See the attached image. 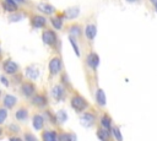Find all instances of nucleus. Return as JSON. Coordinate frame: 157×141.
<instances>
[{"mask_svg": "<svg viewBox=\"0 0 157 141\" xmlns=\"http://www.w3.org/2000/svg\"><path fill=\"white\" fill-rule=\"evenodd\" d=\"M42 40L45 45L55 47L58 44V36L52 28H44V31L42 32Z\"/></svg>", "mask_w": 157, "mask_h": 141, "instance_id": "1", "label": "nucleus"}, {"mask_svg": "<svg viewBox=\"0 0 157 141\" xmlns=\"http://www.w3.org/2000/svg\"><path fill=\"white\" fill-rule=\"evenodd\" d=\"M70 104H71L72 109H74L75 112H77V113L83 112V110L88 107V104H87L86 99H85L82 96H78V94H75V96L71 98Z\"/></svg>", "mask_w": 157, "mask_h": 141, "instance_id": "2", "label": "nucleus"}, {"mask_svg": "<svg viewBox=\"0 0 157 141\" xmlns=\"http://www.w3.org/2000/svg\"><path fill=\"white\" fill-rule=\"evenodd\" d=\"M61 69H63V61H61V59L59 56H54V58H52L49 60V63H48V70H49V74L52 76H55V75L60 74Z\"/></svg>", "mask_w": 157, "mask_h": 141, "instance_id": "3", "label": "nucleus"}, {"mask_svg": "<svg viewBox=\"0 0 157 141\" xmlns=\"http://www.w3.org/2000/svg\"><path fill=\"white\" fill-rule=\"evenodd\" d=\"M86 63H87V66L91 70L96 71L98 69V66H99V56H98V54L94 53V51L88 53L87 56H86Z\"/></svg>", "mask_w": 157, "mask_h": 141, "instance_id": "4", "label": "nucleus"}, {"mask_svg": "<svg viewBox=\"0 0 157 141\" xmlns=\"http://www.w3.org/2000/svg\"><path fill=\"white\" fill-rule=\"evenodd\" d=\"M2 70L5 74L7 75H16L17 71H18V65L11 60V59H6L4 63H2Z\"/></svg>", "mask_w": 157, "mask_h": 141, "instance_id": "5", "label": "nucleus"}, {"mask_svg": "<svg viewBox=\"0 0 157 141\" xmlns=\"http://www.w3.org/2000/svg\"><path fill=\"white\" fill-rule=\"evenodd\" d=\"M48 21L43 15H33L31 17V25L33 28H45Z\"/></svg>", "mask_w": 157, "mask_h": 141, "instance_id": "6", "label": "nucleus"}, {"mask_svg": "<svg viewBox=\"0 0 157 141\" xmlns=\"http://www.w3.org/2000/svg\"><path fill=\"white\" fill-rule=\"evenodd\" d=\"M80 121H81V124H82L83 126L90 128V126H92V125L94 124V121H96V116H94L93 113H91V112H86V113H83V114L81 115Z\"/></svg>", "mask_w": 157, "mask_h": 141, "instance_id": "7", "label": "nucleus"}, {"mask_svg": "<svg viewBox=\"0 0 157 141\" xmlns=\"http://www.w3.org/2000/svg\"><path fill=\"white\" fill-rule=\"evenodd\" d=\"M83 33H85L86 39L90 40V42H92L96 38V34H97V27H96V25L94 23H87L86 27H85Z\"/></svg>", "mask_w": 157, "mask_h": 141, "instance_id": "8", "label": "nucleus"}, {"mask_svg": "<svg viewBox=\"0 0 157 141\" xmlns=\"http://www.w3.org/2000/svg\"><path fill=\"white\" fill-rule=\"evenodd\" d=\"M21 91H22V94L25 97L29 98V97H33V94L36 92V87L31 82H23L22 86H21Z\"/></svg>", "mask_w": 157, "mask_h": 141, "instance_id": "9", "label": "nucleus"}, {"mask_svg": "<svg viewBox=\"0 0 157 141\" xmlns=\"http://www.w3.org/2000/svg\"><path fill=\"white\" fill-rule=\"evenodd\" d=\"M52 96L55 101H63L65 98V90L63 85H55L52 90Z\"/></svg>", "mask_w": 157, "mask_h": 141, "instance_id": "10", "label": "nucleus"}, {"mask_svg": "<svg viewBox=\"0 0 157 141\" xmlns=\"http://www.w3.org/2000/svg\"><path fill=\"white\" fill-rule=\"evenodd\" d=\"M2 9L6 12H16L18 10V4L15 0H2Z\"/></svg>", "mask_w": 157, "mask_h": 141, "instance_id": "11", "label": "nucleus"}, {"mask_svg": "<svg viewBox=\"0 0 157 141\" xmlns=\"http://www.w3.org/2000/svg\"><path fill=\"white\" fill-rule=\"evenodd\" d=\"M16 103H17V98H16L13 94H6V96L4 97L2 104H4L5 108L11 109V108H13V107L16 105Z\"/></svg>", "mask_w": 157, "mask_h": 141, "instance_id": "12", "label": "nucleus"}, {"mask_svg": "<svg viewBox=\"0 0 157 141\" xmlns=\"http://www.w3.org/2000/svg\"><path fill=\"white\" fill-rule=\"evenodd\" d=\"M32 125L36 130H42L43 126H44V118L40 115V114H34L33 115V119H32Z\"/></svg>", "mask_w": 157, "mask_h": 141, "instance_id": "13", "label": "nucleus"}, {"mask_svg": "<svg viewBox=\"0 0 157 141\" xmlns=\"http://www.w3.org/2000/svg\"><path fill=\"white\" fill-rule=\"evenodd\" d=\"M37 9H38L39 11H42L43 13H45V15H52V13L55 12L54 6L50 5V4H47V2H40V4H38V5H37Z\"/></svg>", "mask_w": 157, "mask_h": 141, "instance_id": "14", "label": "nucleus"}, {"mask_svg": "<svg viewBox=\"0 0 157 141\" xmlns=\"http://www.w3.org/2000/svg\"><path fill=\"white\" fill-rule=\"evenodd\" d=\"M96 102L99 107H105V103H107V99H105V93L102 88H98L96 91Z\"/></svg>", "mask_w": 157, "mask_h": 141, "instance_id": "15", "label": "nucleus"}, {"mask_svg": "<svg viewBox=\"0 0 157 141\" xmlns=\"http://www.w3.org/2000/svg\"><path fill=\"white\" fill-rule=\"evenodd\" d=\"M32 103H33V105H36V107L44 108V107L47 105V98H45L43 94H36V96H33V98H32Z\"/></svg>", "mask_w": 157, "mask_h": 141, "instance_id": "16", "label": "nucleus"}, {"mask_svg": "<svg viewBox=\"0 0 157 141\" xmlns=\"http://www.w3.org/2000/svg\"><path fill=\"white\" fill-rule=\"evenodd\" d=\"M43 141H58V134L54 130H45L42 134Z\"/></svg>", "mask_w": 157, "mask_h": 141, "instance_id": "17", "label": "nucleus"}, {"mask_svg": "<svg viewBox=\"0 0 157 141\" xmlns=\"http://www.w3.org/2000/svg\"><path fill=\"white\" fill-rule=\"evenodd\" d=\"M81 33H82V31H81V26L80 25H71L70 26V28H69L70 37H72L75 39H78L81 37Z\"/></svg>", "mask_w": 157, "mask_h": 141, "instance_id": "18", "label": "nucleus"}, {"mask_svg": "<svg viewBox=\"0 0 157 141\" xmlns=\"http://www.w3.org/2000/svg\"><path fill=\"white\" fill-rule=\"evenodd\" d=\"M26 76L28 77V78H31V80H36V78H38V76H39V70H38V67L37 66H28L27 69H26Z\"/></svg>", "mask_w": 157, "mask_h": 141, "instance_id": "19", "label": "nucleus"}, {"mask_svg": "<svg viewBox=\"0 0 157 141\" xmlns=\"http://www.w3.org/2000/svg\"><path fill=\"white\" fill-rule=\"evenodd\" d=\"M97 137L101 141H109V139H110V130L104 129V128H99L97 130Z\"/></svg>", "mask_w": 157, "mask_h": 141, "instance_id": "20", "label": "nucleus"}, {"mask_svg": "<svg viewBox=\"0 0 157 141\" xmlns=\"http://www.w3.org/2000/svg\"><path fill=\"white\" fill-rule=\"evenodd\" d=\"M15 118L18 120V121H25L27 118H28V110L26 108H20L16 110L15 113Z\"/></svg>", "mask_w": 157, "mask_h": 141, "instance_id": "21", "label": "nucleus"}, {"mask_svg": "<svg viewBox=\"0 0 157 141\" xmlns=\"http://www.w3.org/2000/svg\"><path fill=\"white\" fill-rule=\"evenodd\" d=\"M50 23H52V27L55 28V29H63V18H60L58 15L55 17H50Z\"/></svg>", "mask_w": 157, "mask_h": 141, "instance_id": "22", "label": "nucleus"}, {"mask_svg": "<svg viewBox=\"0 0 157 141\" xmlns=\"http://www.w3.org/2000/svg\"><path fill=\"white\" fill-rule=\"evenodd\" d=\"M58 141H76V136H75V134L61 132L58 135Z\"/></svg>", "mask_w": 157, "mask_h": 141, "instance_id": "23", "label": "nucleus"}, {"mask_svg": "<svg viewBox=\"0 0 157 141\" xmlns=\"http://www.w3.org/2000/svg\"><path fill=\"white\" fill-rule=\"evenodd\" d=\"M64 13H65V17H67V18L72 20V18H76V17L78 16L80 10H78V7H70V9H69V10H66Z\"/></svg>", "mask_w": 157, "mask_h": 141, "instance_id": "24", "label": "nucleus"}, {"mask_svg": "<svg viewBox=\"0 0 157 141\" xmlns=\"http://www.w3.org/2000/svg\"><path fill=\"white\" fill-rule=\"evenodd\" d=\"M101 125H102V128H104V129H108V130L112 129V119L109 118L108 114H104V115L101 118Z\"/></svg>", "mask_w": 157, "mask_h": 141, "instance_id": "25", "label": "nucleus"}, {"mask_svg": "<svg viewBox=\"0 0 157 141\" xmlns=\"http://www.w3.org/2000/svg\"><path fill=\"white\" fill-rule=\"evenodd\" d=\"M110 134L114 136V139H115L117 141H123V136H121V132H120L119 128L113 126V128L110 129Z\"/></svg>", "mask_w": 157, "mask_h": 141, "instance_id": "26", "label": "nucleus"}, {"mask_svg": "<svg viewBox=\"0 0 157 141\" xmlns=\"http://www.w3.org/2000/svg\"><path fill=\"white\" fill-rule=\"evenodd\" d=\"M56 120L59 123H65L67 120V115H66V112L64 109H61V110H59L56 113Z\"/></svg>", "mask_w": 157, "mask_h": 141, "instance_id": "27", "label": "nucleus"}, {"mask_svg": "<svg viewBox=\"0 0 157 141\" xmlns=\"http://www.w3.org/2000/svg\"><path fill=\"white\" fill-rule=\"evenodd\" d=\"M69 42L71 43V45H72V49H74L75 54H76L77 56H80V55H81V51H80V49H78V47H77L76 39H75V38H72V37H69Z\"/></svg>", "mask_w": 157, "mask_h": 141, "instance_id": "28", "label": "nucleus"}, {"mask_svg": "<svg viewBox=\"0 0 157 141\" xmlns=\"http://www.w3.org/2000/svg\"><path fill=\"white\" fill-rule=\"evenodd\" d=\"M21 18H22V13H18L17 11L16 12H12L11 16H10V21L11 22H16V21H18Z\"/></svg>", "mask_w": 157, "mask_h": 141, "instance_id": "29", "label": "nucleus"}, {"mask_svg": "<svg viewBox=\"0 0 157 141\" xmlns=\"http://www.w3.org/2000/svg\"><path fill=\"white\" fill-rule=\"evenodd\" d=\"M7 118V112L5 108H0V124H2Z\"/></svg>", "mask_w": 157, "mask_h": 141, "instance_id": "30", "label": "nucleus"}, {"mask_svg": "<svg viewBox=\"0 0 157 141\" xmlns=\"http://www.w3.org/2000/svg\"><path fill=\"white\" fill-rule=\"evenodd\" d=\"M45 115H47V119L50 120L52 124H55L58 120H56V115H53L50 112H45Z\"/></svg>", "mask_w": 157, "mask_h": 141, "instance_id": "31", "label": "nucleus"}, {"mask_svg": "<svg viewBox=\"0 0 157 141\" xmlns=\"http://www.w3.org/2000/svg\"><path fill=\"white\" fill-rule=\"evenodd\" d=\"M25 141H38V139H37L33 134L26 132V134H25Z\"/></svg>", "mask_w": 157, "mask_h": 141, "instance_id": "32", "label": "nucleus"}, {"mask_svg": "<svg viewBox=\"0 0 157 141\" xmlns=\"http://www.w3.org/2000/svg\"><path fill=\"white\" fill-rule=\"evenodd\" d=\"M0 81H1V83H2L4 86H6V87L9 86V81H7V78H6L5 76L1 75V76H0Z\"/></svg>", "mask_w": 157, "mask_h": 141, "instance_id": "33", "label": "nucleus"}, {"mask_svg": "<svg viewBox=\"0 0 157 141\" xmlns=\"http://www.w3.org/2000/svg\"><path fill=\"white\" fill-rule=\"evenodd\" d=\"M9 141H23V140L20 139L18 136H11V137L9 139Z\"/></svg>", "mask_w": 157, "mask_h": 141, "instance_id": "34", "label": "nucleus"}, {"mask_svg": "<svg viewBox=\"0 0 157 141\" xmlns=\"http://www.w3.org/2000/svg\"><path fill=\"white\" fill-rule=\"evenodd\" d=\"M9 129H10V130H12V131H17V130H18V128H17V126H15V124H11V125L9 126Z\"/></svg>", "mask_w": 157, "mask_h": 141, "instance_id": "35", "label": "nucleus"}, {"mask_svg": "<svg viewBox=\"0 0 157 141\" xmlns=\"http://www.w3.org/2000/svg\"><path fill=\"white\" fill-rule=\"evenodd\" d=\"M15 1H16L17 4H26L27 0H15Z\"/></svg>", "mask_w": 157, "mask_h": 141, "instance_id": "36", "label": "nucleus"}, {"mask_svg": "<svg viewBox=\"0 0 157 141\" xmlns=\"http://www.w3.org/2000/svg\"><path fill=\"white\" fill-rule=\"evenodd\" d=\"M125 1H128V2H136V1H140V0H125Z\"/></svg>", "mask_w": 157, "mask_h": 141, "instance_id": "37", "label": "nucleus"}, {"mask_svg": "<svg viewBox=\"0 0 157 141\" xmlns=\"http://www.w3.org/2000/svg\"><path fill=\"white\" fill-rule=\"evenodd\" d=\"M153 6H155V10H156V12H157V1L153 4Z\"/></svg>", "mask_w": 157, "mask_h": 141, "instance_id": "38", "label": "nucleus"}, {"mask_svg": "<svg viewBox=\"0 0 157 141\" xmlns=\"http://www.w3.org/2000/svg\"><path fill=\"white\" fill-rule=\"evenodd\" d=\"M1 135H2V129L0 128V136H1Z\"/></svg>", "mask_w": 157, "mask_h": 141, "instance_id": "39", "label": "nucleus"}, {"mask_svg": "<svg viewBox=\"0 0 157 141\" xmlns=\"http://www.w3.org/2000/svg\"><path fill=\"white\" fill-rule=\"evenodd\" d=\"M0 55H1V48H0Z\"/></svg>", "mask_w": 157, "mask_h": 141, "instance_id": "40", "label": "nucleus"}]
</instances>
